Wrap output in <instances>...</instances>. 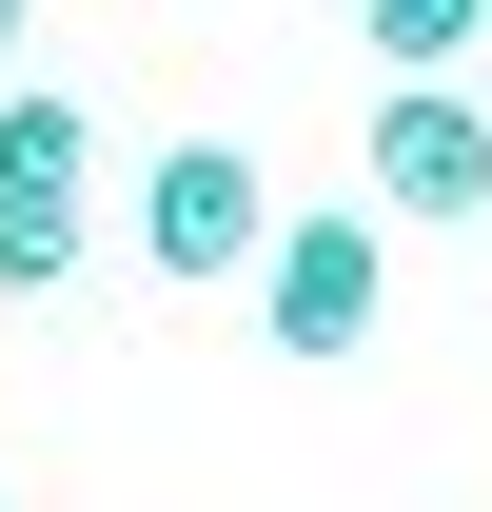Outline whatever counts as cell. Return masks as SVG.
Segmentation results:
<instances>
[{"label": "cell", "instance_id": "obj_1", "mask_svg": "<svg viewBox=\"0 0 492 512\" xmlns=\"http://www.w3.org/2000/svg\"><path fill=\"white\" fill-rule=\"evenodd\" d=\"M79 217H99V119L60 79H0V296H60Z\"/></svg>", "mask_w": 492, "mask_h": 512}, {"label": "cell", "instance_id": "obj_2", "mask_svg": "<svg viewBox=\"0 0 492 512\" xmlns=\"http://www.w3.org/2000/svg\"><path fill=\"white\" fill-rule=\"evenodd\" d=\"M256 316H276V355H296V375L374 355V316H394V237H374V217H276V256H256Z\"/></svg>", "mask_w": 492, "mask_h": 512}, {"label": "cell", "instance_id": "obj_3", "mask_svg": "<svg viewBox=\"0 0 492 512\" xmlns=\"http://www.w3.org/2000/svg\"><path fill=\"white\" fill-rule=\"evenodd\" d=\"M355 178H374V217H492V99L473 79H374Z\"/></svg>", "mask_w": 492, "mask_h": 512}, {"label": "cell", "instance_id": "obj_4", "mask_svg": "<svg viewBox=\"0 0 492 512\" xmlns=\"http://www.w3.org/2000/svg\"><path fill=\"white\" fill-rule=\"evenodd\" d=\"M138 256H158L178 296H217V276H256V256H276V178H256L237 138H178V158L138 178Z\"/></svg>", "mask_w": 492, "mask_h": 512}, {"label": "cell", "instance_id": "obj_5", "mask_svg": "<svg viewBox=\"0 0 492 512\" xmlns=\"http://www.w3.org/2000/svg\"><path fill=\"white\" fill-rule=\"evenodd\" d=\"M355 40H374L394 79H453V60L492 40V0H355Z\"/></svg>", "mask_w": 492, "mask_h": 512}, {"label": "cell", "instance_id": "obj_6", "mask_svg": "<svg viewBox=\"0 0 492 512\" xmlns=\"http://www.w3.org/2000/svg\"><path fill=\"white\" fill-rule=\"evenodd\" d=\"M20 40H40V0H0V79H20Z\"/></svg>", "mask_w": 492, "mask_h": 512}, {"label": "cell", "instance_id": "obj_7", "mask_svg": "<svg viewBox=\"0 0 492 512\" xmlns=\"http://www.w3.org/2000/svg\"><path fill=\"white\" fill-rule=\"evenodd\" d=\"M0 512H20V493H0Z\"/></svg>", "mask_w": 492, "mask_h": 512}]
</instances>
